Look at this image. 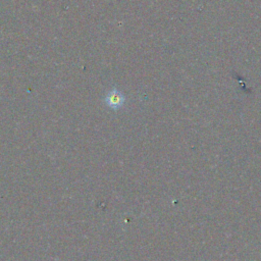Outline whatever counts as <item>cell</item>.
<instances>
[{"instance_id": "obj_1", "label": "cell", "mask_w": 261, "mask_h": 261, "mask_svg": "<svg viewBox=\"0 0 261 261\" xmlns=\"http://www.w3.org/2000/svg\"><path fill=\"white\" fill-rule=\"evenodd\" d=\"M123 101H124L123 96L116 90L111 91L106 97V102H107L108 106H110L111 108H114V109L120 107L123 104Z\"/></svg>"}]
</instances>
